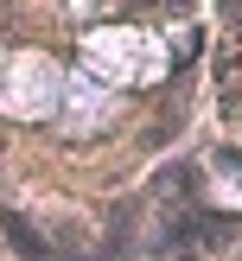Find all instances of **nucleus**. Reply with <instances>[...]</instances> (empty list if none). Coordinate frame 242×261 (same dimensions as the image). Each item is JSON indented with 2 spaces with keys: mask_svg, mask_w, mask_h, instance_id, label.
Returning <instances> with one entry per match:
<instances>
[{
  "mask_svg": "<svg viewBox=\"0 0 242 261\" xmlns=\"http://www.w3.org/2000/svg\"><path fill=\"white\" fill-rule=\"evenodd\" d=\"M223 236H229V223H217V217H198V211H178L172 223L159 229V242H153V249H159L166 261H198L204 249H217Z\"/></svg>",
  "mask_w": 242,
  "mask_h": 261,
  "instance_id": "nucleus-1",
  "label": "nucleus"
},
{
  "mask_svg": "<svg viewBox=\"0 0 242 261\" xmlns=\"http://www.w3.org/2000/svg\"><path fill=\"white\" fill-rule=\"evenodd\" d=\"M0 229H7V242H13V249H19L25 261H58V255H51V242L38 236V229L25 223L19 211H0Z\"/></svg>",
  "mask_w": 242,
  "mask_h": 261,
  "instance_id": "nucleus-2",
  "label": "nucleus"
}]
</instances>
